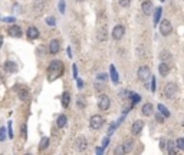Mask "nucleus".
<instances>
[{
	"mask_svg": "<svg viewBox=\"0 0 184 155\" xmlns=\"http://www.w3.org/2000/svg\"><path fill=\"white\" fill-rule=\"evenodd\" d=\"M124 35H125V27L122 25H117L114 27L112 30V39L114 40H121L124 38Z\"/></svg>",
	"mask_w": 184,
	"mask_h": 155,
	"instance_id": "39448f33",
	"label": "nucleus"
},
{
	"mask_svg": "<svg viewBox=\"0 0 184 155\" xmlns=\"http://www.w3.org/2000/svg\"><path fill=\"white\" fill-rule=\"evenodd\" d=\"M0 141H2V142L6 141V128H4V126L0 128Z\"/></svg>",
	"mask_w": 184,
	"mask_h": 155,
	"instance_id": "7c9ffc66",
	"label": "nucleus"
},
{
	"mask_svg": "<svg viewBox=\"0 0 184 155\" xmlns=\"http://www.w3.org/2000/svg\"><path fill=\"white\" fill-rule=\"evenodd\" d=\"M107 78H108V75H107V73H99V75H98V80H107Z\"/></svg>",
	"mask_w": 184,
	"mask_h": 155,
	"instance_id": "4c0bfd02",
	"label": "nucleus"
},
{
	"mask_svg": "<svg viewBox=\"0 0 184 155\" xmlns=\"http://www.w3.org/2000/svg\"><path fill=\"white\" fill-rule=\"evenodd\" d=\"M43 7H45V4H43L42 0H36L33 3V12L36 13V14H40V13L43 12Z\"/></svg>",
	"mask_w": 184,
	"mask_h": 155,
	"instance_id": "a211bd4d",
	"label": "nucleus"
},
{
	"mask_svg": "<svg viewBox=\"0 0 184 155\" xmlns=\"http://www.w3.org/2000/svg\"><path fill=\"white\" fill-rule=\"evenodd\" d=\"M65 71V67H63V63L61 60H52L50 65L48 66V80L49 82H53L56 80L58 78H61Z\"/></svg>",
	"mask_w": 184,
	"mask_h": 155,
	"instance_id": "f257e3e1",
	"label": "nucleus"
},
{
	"mask_svg": "<svg viewBox=\"0 0 184 155\" xmlns=\"http://www.w3.org/2000/svg\"><path fill=\"white\" fill-rule=\"evenodd\" d=\"M48 147H49V138H48V137H43V138L40 139V144H39V151H45Z\"/></svg>",
	"mask_w": 184,
	"mask_h": 155,
	"instance_id": "393cba45",
	"label": "nucleus"
},
{
	"mask_svg": "<svg viewBox=\"0 0 184 155\" xmlns=\"http://www.w3.org/2000/svg\"><path fill=\"white\" fill-rule=\"evenodd\" d=\"M176 148H177L176 142H173V141H168V142H167V152H168V155H176L177 154Z\"/></svg>",
	"mask_w": 184,
	"mask_h": 155,
	"instance_id": "5701e85b",
	"label": "nucleus"
},
{
	"mask_svg": "<svg viewBox=\"0 0 184 155\" xmlns=\"http://www.w3.org/2000/svg\"><path fill=\"white\" fill-rule=\"evenodd\" d=\"M0 84H2V78H0Z\"/></svg>",
	"mask_w": 184,
	"mask_h": 155,
	"instance_id": "864d4df0",
	"label": "nucleus"
},
{
	"mask_svg": "<svg viewBox=\"0 0 184 155\" xmlns=\"http://www.w3.org/2000/svg\"><path fill=\"white\" fill-rule=\"evenodd\" d=\"M78 88H79V89H82V88H84V80L78 79Z\"/></svg>",
	"mask_w": 184,
	"mask_h": 155,
	"instance_id": "a18cd8bd",
	"label": "nucleus"
},
{
	"mask_svg": "<svg viewBox=\"0 0 184 155\" xmlns=\"http://www.w3.org/2000/svg\"><path fill=\"white\" fill-rule=\"evenodd\" d=\"M118 3H119L121 7H128L131 4V0H118Z\"/></svg>",
	"mask_w": 184,
	"mask_h": 155,
	"instance_id": "72a5a7b5",
	"label": "nucleus"
},
{
	"mask_svg": "<svg viewBox=\"0 0 184 155\" xmlns=\"http://www.w3.org/2000/svg\"><path fill=\"white\" fill-rule=\"evenodd\" d=\"M59 12L62 13H65V2H63V0H61V2H59Z\"/></svg>",
	"mask_w": 184,
	"mask_h": 155,
	"instance_id": "f704fd0d",
	"label": "nucleus"
},
{
	"mask_svg": "<svg viewBox=\"0 0 184 155\" xmlns=\"http://www.w3.org/2000/svg\"><path fill=\"white\" fill-rule=\"evenodd\" d=\"M161 13H163V9H161V7H157V9H155V12H154V25H155V26L158 25L160 17H161Z\"/></svg>",
	"mask_w": 184,
	"mask_h": 155,
	"instance_id": "cd10ccee",
	"label": "nucleus"
},
{
	"mask_svg": "<svg viewBox=\"0 0 184 155\" xmlns=\"http://www.w3.org/2000/svg\"><path fill=\"white\" fill-rule=\"evenodd\" d=\"M2 45H3V36L0 35V47H2Z\"/></svg>",
	"mask_w": 184,
	"mask_h": 155,
	"instance_id": "3c124183",
	"label": "nucleus"
},
{
	"mask_svg": "<svg viewBox=\"0 0 184 155\" xmlns=\"http://www.w3.org/2000/svg\"><path fill=\"white\" fill-rule=\"evenodd\" d=\"M72 71H73V78H78V67H76V65L72 66Z\"/></svg>",
	"mask_w": 184,
	"mask_h": 155,
	"instance_id": "79ce46f5",
	"label": "nucleus"
},
{
	"mask_svg": "<svg viewBox=\"0 0 184 155\" xmlns=\"http://www.w3.org/2000/svg\"><path fill=\"white\" fill-rule=\"evenodd\" d=\"M7 33H9V36H10V38H22L23 32H22V27H20V26L12 25V26H9Z\"/></svg>",
	"mask_w": 184,
	"mask_h": 155,
	"instance_id": "0eeeda50",
	"label": "nucleus"
},
{
	"mask_svg": "<svg viewBox=\"0 0 184 155\" xmlns=\"http://www.w3.org/2000/svg\"><path fill=\"white\" fill-rule=\"evenodd\" d=\"M124 145V149H125V154H128V152H131V149H132V147H134V141L132 139H127L125 142L122 144Z\"/></svg>",
	"mask_w": 184,
	"mask_h": 155,
	"instance_id": "a878e982",
	"label": "nucleus"
},
{
	"mask_svg": "<svg viewBox=\"0 0 184 155\" xmlns=\"http://www.w3.org/2000/svg\"><path fill=\"white\" fill-rule=\"evenodd\" d=\"M158 72H160V75L161 76H167L168 73H170V65H168V63L161 62L158 65Z\"/></svg>",
	"mask_w": 184,
	"mask_h": 155,
	"instance_id": "ddd939ff",
	"label": "nucleus"
},
{
	"mask_svg": "<svg viewBox=\"0 0 184 155\" xmlns=\"http://www.w3.org/2000/svg\"><path fill=\"white\" fill-rule=\"evenodd\" d=\"M108 144H109V138H104V139H102V148H104V149L108 147Z\"/></svg>",
	"mask_w": 184,
	"mask_h": 155,
	"instance_id": "ea45409f",
	"label": "nucleus"
},
{
	"mask_svg": "<svg viewBox=\"0 0 184 155\" xmlns=\"http://www.w3.org/2000/svg\"><path fill=\"white\" fill-rule=\"evenodd\" d=\"M76 2H85V0H76Z\"/></svg>",
	"mask_w": 184,
	"mask_h": 155,
	"instance_id": "603ef678",
	"label": "nucleus"
},
{
	"mask_svg": "<svg viewBox=\"0 0 184 155\" xmlns=\"http://www.w3.org/2000/svg\"><path fill=\"white\" fill-rule=\"evenodd\" d=\"M141 9H142V12L145 13V14H150L151 9H153V2H151V0H144L142 4H141Z\"/></svg>",
	"mask_w": 184,
	"mask_h": 155,
	"instance_id": "dca6fc26",
	"label": "nucleus"
},
{
	"mask_svg": "<svg viewBox=\"0 0 184 155\" xmlns=\"http://www.w3.org/2000/svg\"><path fill=\"white\" fill-rule=\"evenodd\" d=\"M158 112L161 113L164 118H168V116H170V111H168V109L165 108L163 104H158Z\"/></svg>",
	"mask_w": 184,
	"mask_h": 155,
	"instance_id": "bb28decb",
	"label": "nucleus"
},
{
	"mask_svg": "<svg viewBox=\"0 0 184 155\" xmlns=\"http://www.w3.org/2000/svg\"><path fill=\"white\" fill-rule=\"evenodd\" d=\"M130 98H132V105L138 104V102L141 101V96H140V95H137V93H131Z\"/></svg>",
	"mask_w": 184,
	"mask_h": 155,
	"instance_id": "473e14b6",
	"label": "nucleus"
},
{
	"mask_svg": "<svg viewBox=\"0 0 184 155\" xmlns=\"http://www.w3.org/2000/svg\"><path fill=\"white\" fill-rule=\"evenodd\" d=\"M76 148H78V151H85V148H86V141H85L84 137H81V138H78V141H76Z\"/></svg>",
	"mask_w": 184,
	"mask_h": 155,
	"instance_id": "aec40b11",
	"label": "nucleus"
},
{
	"mask_svg": "<svg viewBox=\"0 0 184 155\" xmlns=\"http://www.w3.org/2000/svg\"><path fill=\"white\" fill-rule=\"evenodd\" d=\"M118 126V124H111V126H109V129H108V135H112L114 129Z\"/></svg>",
	"mask_w": 184,
	"mask_h": 155,
	"instance_id": "e433bc0d",
	"label": "nucleus"
},
{
	"mask_svg": "<svg viewBox=\"0 0 184 155\" xmlns=\"http://www.w3.org/2000/svg\"><path fill=\"white\" fill-rule=\"evenodd\" d=\"M49 53L50 55H56V53H59V51H61V43H59V40H56V39H53V40H50V43H49Z\"/></svg>",
	"mask_w": 184,
	"mask_h": 155,
	"instance_id": "9d476101",
	"label": "nucleus"
},
{
	"mask_svg": "<svg viewBox=\"0 0 184 155\" xmlns=\"http://www.w3.org/2000/svg\"><path fill=\"white\" fill-rule=\"evenodd\" d=\"M178 93V88H177L176 82H168L164 86V96L168 98V99H174Z\"/></svg>",
	"mask_w": 184,
	"mask_h": 155,
	"instance_id": "f03ea898",
	"label": "nucleus"
},
{
	"mask_svg": "<svg viewBox=\"0 0 184 155\" xmlns=\"http://www.w3.org/2000/svg\"><path fill=\"white\" fill-rule=\"evenodd\" d=\"M160 60H163L164 63H170L173 60V55L168 51H163L160 53Z\"/></svg>",
	"mask_w": 184,
	"mask_h": 155,
	"instance_id": "2eb2a0df",
	"label": "nucleus"
},
{
	"mask_svg": "<svg viewBox=\"0 0 184 155\" xmlns=\"http://www.w3.org/2000/svg\"><path fill=\"white\" fill-rule=\"evenodd\" d=\"M109 71H111V79H112V82L114 84H118V82H119V78H118V72H117V69H115V66L111 65Z\"/></svg>",
	"mask_w": 184,
	"mask_h": 155,
	"instance_id": "4be33fe9",
	"label": "nucleus"
},
{
	"mask_svg": "<svg viewBox=\"0 0 184 155\" xmlns=\"http://www.w3.org/2000/svg\"><path fill=\"white\" fill-rule=\"evenodd\" d=\"M68 56H69V58H71V56H72V52H71V47H68Z\"/></svg>",
	"mask_w": 184,
	"mask_h": 155,
	"instance_id": "8fccbe9b",
	"label": "nucleus"
},
{
	"mask_svg": "<svg viewBox=\"0 0 184 155\" xmlns=\"http://www.w3.org/2000/svg\"><path fill=\"white\" fill-rule=\"evenodd\" d=\"M3 69L4 72H7V73H16L17 72V63L13 62V60H6L3 65Z\"/></svg>",
	"mask_w": 184,
	"mask_h": 155,
	"instance_id": "1a4fd4ad",
	"label": "nucleus"
},
{
	"mask_svg": "<svg viewBox=\"0 0 184 155\" xmlns=\"http://www.w3.org/2000/svg\"><path fill=\"white\" fill-rule=\"evenodd\" d=\"M141 112H142V115H145V116H150L151 113H153V105H151L150 102L144 104V105H142V108H141Z\"/></svg>",
	"mask_w": 184,
	"mask_h": 155,
	"instance_id": "6ab92c4d",
	"label": "nucleus"
},
{
	"mask_svg": "<svg viewBox=\"0 0 184 155\" xmlns=\"http://www.w3.org/2000/svg\"><path fill=\"white\" fill-rule=\"evenodd\" d=\"M3 20L6 22V23H15V22H16V19H15V17H4Z\"/></svg>",
	"mask_w": 184,
	"mask_h": 155,
	"instance_id": "58836bf2",
	"label": "nucleus"
},
{
	"mask_svg": "<svg viewBox=\"0 0 184 155\" xmlns=\"http://www.w3.org/2000/svg\"><path fill=\"white\" fill-rule=\"evenodd\" d=\"M26 35H27V38L32 39V40H35V39H38L39 36H40V33H39V29L36 27V26H29V29H27Z\"/></svg>",
	"mask_w": 184,
	"mask_h": 155,
	"instance_id": "f8f14e48",
	"label": "nucleus"
},
{
	"mask_svg": "<svg viewBox=\"0 0 184 155\" xmlns=\"http://www.w3.org/2000/svg\"><path fill=\"white\" fill-rule=\"evenodd\" d=\"M164 141H165V139H161V141H160V148H161V149L165 147V142H164Z\"/></svg>",
	"mask_w": 184,
	"mask_h": 155,
	"instance_id": "09e8293b",
	"label": "nucleus"
},
{
	"mask_svg": "<svg viewBox=\"0 0 184 155\" xmlns=\"http://www.w3.org/2000/svg\"><path fill=\"white\" fill-rule=\"evenodd\" d=\"M66 122H68L66 115H59L58 119H56V125H58V128H63L66 125Z\"/></svg>",
	"mask_w": 184,
	"mask_h": 155,
	"instance_id": "b1692460",
	"label": "nucleus"
},
{
	"mask_svg": "<svg viewBox=\"0 0 184 155\" xmlns=\"http://www.w3.org/2000/svg\"><path fill=\"white\" fill-rule=\"evenodd\" d=\"M96 38H98V40L99 42H105L107 39H108V33H107V27H101L99 30H98V33H96Z\"/></svg>",
	"mask_w": 184,
	"mask_h": 155,
	"instance_id": "4468645a",
	"label": "nucleus"
},
{
	"mask_svg": "<svg viewBox=\"0 0 184 155\" xmlns=\"http://www.w3.org/2000/svg\"><path fill=\"white\" fill-rule=\"evenodd\" d=\"M112 154H114V155H125V149H124V145H117V147L114 148Z\"/></svg>",
	"mask_w": 184,
	"mask_h": 155,
	"instance_id": "c85d7f7f",
	"label": "nucleus"
},
{
	"mask_svg": "<svg viewBox=\"0 0 184 155\" xmlns=\"http://www.w3.org/2000/svg\"><path fill=\"white\" fill-rule=\"evenodd\" d=\"M17 93H19V98H20L22 101H27L29 99V91L26 88H23V86L17 88Z\"/></svg>",
	"mask_w": 184,
	"mask_h": 155,
	"instance_id": "f3484780",
	"label": "nucleus"
},
{
	"mask_svg": "<svg viewBox=\"0 0 184 155\" xmlns=\"http://www.w3.org/2000/svg\"><path fill=\"white\" fill-rule=\"evenodd\" d=\"M160 2H164V0H160Z\"/></svg>",
	"mask_w": 184,
	"mask_h": 155,
	"instance_id": "6e6d98bb",
	"label": "nucleus"
},
{
	"mask_svg": "<svg viewBox=\"0 0 184 155\" xmlns=\"http://www.w3.org/2000/svg\"><path fill=\"white\" fill-rule=\"evenodd\" d=\"M137 76L140 80H147L151 76V71L148 66H140L137 72Z\"/></svg>",
	"mask_w": 184,
	"mask_h": 155,
	"instance_id": "423d86ee",
	"label": "nucleus"
},
{
	"mask_svg": "<svg viewBox=\"0 0 184 155\" xmlns=\"http://www.w3.org/2000/svg\"><path fill=\"white\" fill-rule=\"evenodd\" d=\"M104 125V118L101 116V115H92L91 119H89V126H91V129H101V126Z\"/></svg>",
	"mask_w": 184,
	"mask_h": 155,
	"instance_id": "7ed1b4c3",
	"label": "nucleus"
},
{
	"mask_svg": "<svg viewBox=\"0 0 184 155\" xmlns=\"http://www.w3.org/2000/svg\"><path fill=\"white\" fill-rule=\"evenodd\" d=\"M69 102H71V93L63 92L62 93V106L63 108H68V106H69Z\"/></svg>",
	"mask_w": 184,
	"mask_h": 155,
	"instance_id": "412c9836",
	"label": "nucleus"
},
{
	"mask_svg": "<svg viewBox=\"0 0 184 155\" xmlns=\"http://www.w3.org/2000/svg\"><path fill=\"white\" fill-rule=\"evenodd\" d=\"M151 91H153V92L155 91V79L154 78H153V84H151Z\"/></svg>",
	"mask_w": 184,
	"mask_h": 155,
	"instance_id": "49530a36",
	"label": "nucleus"
},
{
	"mask_svg": "<svg viewBox=\"0 0 184 155\" xmlns=\"http://www.w3.org/2000/svg\"><path fill=\"white\" fill-rule=\"evenodd\" d=\"M25 155H32V154H25Z\"/></svg>",
	"mask_w": 184,
	"mask_h": 155,
	"instance_id": "5fc2aeb1",
	"label": "nucleus"
},
{
	"mask_svg": "<svg viewBox=\"0 0 184 155\" xmlns=\"http://www.w3.org/2000/svg\"><path fill=\"white\" fill-rule=\"evenodd\" d=\"M155 118H157V122H164V116H163V115H161L160 112L155 115Z\"/></svg>",
	"mask_w": 184,
	"mask_h": 155,
	"instance_id": "a19ab883",
	"label": "nucleus"
},
{
	"mask_svg": "<svg viewBox=\"0 0 184 155\" xmlns=\"http://www.w3.org/2000/svg\"><path fill=\"white\" fill-rule=\"evenodd\" d=\"M160 33L163 35V36H168V35L173 32V25L171 22L168 20V19H164V20H161V23H160Z\"/></svg>",
	"mask_w": 184,
	"mask_h": 155,
	"instance_id": "20e7f679",
	"label": "nucleus"
},
{
	"mask_svg": "<svg viewBox=\"0 0 184 155\" xmlns=\"http://www.w3.org/2000/svg\"><path fill=\"white\" fill-rule=\"evenodd\" d=\"M176 145H177V148H178V149H181V151H183V149H184V138H178V139H177Z\"/></svg>",
	"mask_w": 184,
	"mask_h": 155,
	"instance_id": "2f4dec72",
	"label": "nucleus"
},
{
	"mask_svg": "<svg viewBox=\"0 0 184 155\" xmlns=\"http://www.w3.org/2000/svg\"><path fill=\"white\" fill-rule=\"evenodd\" d=\"M46 23H48L49 26H55L56 25V20H55L53 17H48V19H46Z\"/></svg>",
	"mask_w": 184,
	"mask_h": 155,
	"instance_id": "c9c22d12",
	"label": "nucleus"
},
{
	"mask_svg": "<svg viewBox=\"0 0 184 155\" xmlns=\"http://www.w3.org/2000/svg\"><path fill=\"white\" fill-rule=\"evenodd\" d=\"M22 135H23V137L26 138V125L22 126Z\"/></svg>",
	"mask_w": 184,
	"mask_h": 155,
	"instance_id": "de8ad7c7",
	"label": "nucleus"
},
{
	"mask_svg": "<svg viewBox=\"0 0 184 155\" xmlns=\"http://www.w3.org/2000/svg\"><path fill=\"white\" fill-rule=\"evenodd\" d=\"M96 155H104V148L102 147L96 148Z\"/></svg>",
	"mask_w": 184,
	"mask_h": 155,
	"instance_id": "c03bdc74",
	"label": "nucleus"
},
{
	"mask_svg": "<svg viewBox=\"0 0 184 155\" xmlns=\"http://www.w3.org/2000/svg\"><path fill=\"white\" fill-rule=\"evenodd\" d=\"M142 128H144V121L137 119V121H134L132 126H131V131H132V134H134V135H138V134H141Z\"/></svg>",
	"mask_w": 184,
	"mask_h": 155,
	"instance_id": "9b49d317",
	"label": "nucleus"
},
{
	"mask_svg": "<svg viewBox=\"0 0 184 155\" xmlns=\"http://www.w3.org/2000/svg\"><path fill=\"white\" fill-rule=\"evenodd\" d=\"M109 105H111L109 98L107 95H99V98H98V108L102 109V111H107L109 108Z\"/></svg>",
	"mask_w": 184,
	"mask_h": 155,
	"instance_id": "6e6552de",
	"label": "nucleus"
},
{
	"mask_svg": "<svg viewBox=\"0 0 184 155\" xmlns=\"http://www.w3.org/2000/svg\"><path fill=\"white\" fill-rule=\"evenodd\" d=\"M9 137H10V138H13V131H12V122H9Z\"/></svg>",
	"mask_w": 184,
	"mask_h": 155,
	"instance_id": "37998d69",
	"label": "nucleus"
},
{
	"mask_svg": "<svg viewBox=\"0 0 184 155\" xmlns=\"http://www.w3.org/2000/svg\"><path fill=\"white\" fill-rule=\"evenodd\" d=\"M76 106H78V108L79 109H84L85 106H86V102H85V99L84 98H78V101H76Z\"/></svg>",
	"mask_w": 184,
	"mask_h": 155,
	"instance_id": "c756f323",
	"label": "nucleus"
}]
</instances>
